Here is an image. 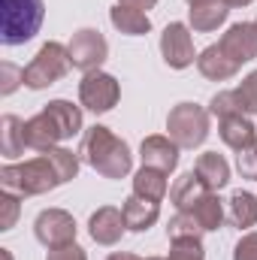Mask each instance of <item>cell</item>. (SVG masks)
<instances>
[{
    "instance_id": "60d3db41",
    "label": "cell",
    "mask_w": 257,
    "mask_h": 260,
    "mask_svg": "<svg viewBox=\"0 0 257 260\" xmlns=\"http://www.w3.org/2000/svg\"><path fill=\"white\" fill-rule=\"evenodd\" d=\"M254 24H257V18H254Z\"/></svg>"
},
{
    "instance_id": "30bf717a",
    "label": "cell",
    "mask_w": 257,
    "mask_h": 260,
    "mask_svg": "<svg viewBox=\"0 0 257 260\" xmlns=\"http://www.w3.org/2000/svg\"><path fill=\"white\" fill-rule=\"evenodd\" d=\"M236 64H248L257 58V24L254 21H239V24H230L227 34L221 37L218 43Z\"/></svg>"
},
{
    "instance_id": "52a82bcc",
    "label": "cell",
    "mask_w": 257,
    "mask_h": 260,
    "mask_svg": "<svg viewBox=\"0 0 257 260\" xmlns=\"http://www.w3.org/2000/svg\"><path fill=\"white\" fill-rule=\"evenodd\" d=\"M70 58H73V67L82 70V73H91V70H100V64L109 58V43L100 30L94 27H82L73 34L70 40Z\"/></svg>"
},
{
    "instance_id": "44dd1931",
    "label": "cell",
    "mask_w": 257,
    "mask_h": 260,
    "mask_svg": "<svg viewBox=\"0 0 257 260\" xmlns=\"http://www.w3.org/2000/svg\"><path fill=\"white\" fill-rule=\"evenodd\" d=\"M109 21L115 30H121L124 37H142L151 30V18L148 12H139V9H130V6H112L109 9Z\"/></svg>"
},
{
    "instance_id": "d6986e66",
    "label": "cell",
    "mask_w": 257,
    "mask_h": 260,
    "mask_svg": "<svg viewBox=\"0 0 257 260\" xmlns=\"http://www.w3.org/2000/svg\"><path fill=\"white\" fill-rule=\"evenodd\" d=\"M194 173L209 185V191H221V188L230 182V164H227L224 154H218V151H206V154H200Z\"/></svg>"
},
{
    "instance_id": "5bb4252c",
    "label": "cell",
    "mask_w": 257,
    "mask_h": 260,
    "mask_svg": "<svg viewBox=\"0 0 257 260\" xmlns=\"http://www.w3.org/2000/svg\"><path fill=\"white\" fill-rule=\"evenodd\" d=\"M121 212H124L127 230L145 233V230H151V227L157 224V218H160V203L145 200V197H139V194H130L127 200H124V206H121Z\"/></svg>"
},
{
    "instance_id": "603a6c76",
    "label": "cell",
    "mask_w": 257,
    "mask_h": 260,
    "mask_svg": "<svg viewBox=\"0 0 257 260\" xmlns=\"http://www.w3.org/2000/svg\"><path fill=\"white\" fill-rule=\"evenodd\" d=\"M43 109H46V112L52 115V121L61 127L64 139L76 136V133L82 130V109H79V106H73L70 100H52V103H46Z\"/></svg>"
},
{
    "instance_id": "f546056e",
    "label": "cell",
    "mask_w": 257,
    "mask_h": 260,
    "mask_svg": "<svg viewBox=\"0 0 257 260\" xmlns=\"http://www.w3.org/2000/svg\"><path fill=\"white\" fill-rule=\"evenodd\" d=\"M239 112V106H236V97H233V91H221V94H215L212 97V103H209V115L212 118H230V115H236Z\"/></svg>"
},
{
    "instance_id": "277c9868",
    "label": "cell",
    "mask_w": 257,
    "mask_h": 260,
    "mask_svg": "<svg viewBox=\"0 0 257 260\" xmlns=\"http://www.w3.org/2000/svg\"><path fill=\"white\" fill-rule=\"evenodd\" d=\"M70 70H73L70 49L52 40V43H46V46L34 55L30 64L24 67V85H27L30 91H43V88L61 82Z\"/></svg>"
},
{
    "instance_id": "ac0fdd59",
    "label": "cell",
    "mask_w": 257,
    "mask_h": 260,
    "mask_svg": "<svg viewBox=\"0 0 257 260\" xmlns=\"http://www.w3.org/2000/svg\"><path fill=\"white\" fill-rule=\"evenodd\" d=\"M212 191H209V185L197 176V173H185L173 188H170V200H173V206L179 209V212H188V209H194L203 197H209Z\"/></svg>"
},
{
    "instance_id": "d590c367",
    "label": "cell",
    "mask_w": 257,
    "mask_h": 260,
    "mask_svg": "<svg viewBox=\"0 0 257 260\" xmlns=\"http://www.w3.org/2000/svg\"><path fill=\"white\" fill-rule=\"evenodd\" d=\"M106 260H142V257H136V254H130V251H115V254H109Z\"/></svg>"
},
{
    "instance_id": "ffe728a7",
    "label": "cell",
    "mask_w": 257,
    "mask_h": 260,
    "mask_svg": "<svg viewBox=\"0 0 257 260\" xmlns=\"http://www.w3.org/2000/svg\"><path fill=\"white\" fill-rule=\"evenodd\" d=\"M27 139H24V121L18 115H3L0 118V154L3 157H18L24 154Z\"/></svg>"
},
{
    "instance_id": "ab89813d",
    "label": "cell",
    "mask_w": 257,
    "mask_h": 260,
    "mask_svg": "<svg viewBox=\"0 0 257 260\" xmlns=\"http://www.w3.org/2000/svg\"><path fill=\"white\" fill-rule=\"evenodd\" d=\"M188 3H200V0H188Z\"/></svg>"
},
{
    "instance_id": "4fadbf2b",
    "label": "cell",
    "mask_w": 257,
    "mask_h": 260,
    "mask_svg": "<svg viewBox=\"0 0 257 260\" xmlns=\"http://www.w3.org/2000/svg\"><path fill=\"white\" fill-rule=\"evenodd\" d=\"M24 139H27V148H34V151H49V148H55V145L64 139V133H61V127L52 121V115L43 109V112H37L34 118L24 121Z\"/></svg>"
},
{
    "instance_id": "484cf974",
    "label": "cell",
    "mask_w": 257,
    "mask_h": 260,
    "mask_svg": "<svg viewBox=\"0 0 257 260\" xmlns=\"http://www.w3.org/2000/svg\"><path fill=\"white\" fill-rule=\"evenodd\" d=\"M206 230L200 227V221L194 218V212H176V218H170L167 224V236L170 242H179V239H200Z\"/></svg>"
},
{
    "instance_id": "7402d4cb",
    "label": "cell",
    "mask_w": 257,
    "mask_h": 260,
    "mask_svg": "<svg viewBox=\"0 0 257 260\" xmlns=\"http://www.w3.org/2000/svg\"><path fill=\"white\" fill-rule=\"evenodd\" d=\"M227 218L233 227L239 230H248L257 224V197L248 194V191H236L227 203Z\"/></svg>"
},
{
    "instance_id": "3957f363",
    "label": "cell",
    "mask_w": 257,
    "mask_h": 260,
    "mask_svg": "<svg viewBox=\"0 0 257 260\" xmlns=\"http://www.w3.org/2000/svg\"><path fill=\"white\" fill-rule=\"evenodd\" d=\"M46 18L43 0H0V40L3 46L30 43Z\"/></svg>"
},
{
    "instance_id": "7a4b0ae2",
    "label": "cell",
    "mask_w": 257,
    "mask_h": 260,
    "mask_svg": "<svg viewBox=\"0 0 257 260\" xmlns=\"http://www.w3.org/2000/svg\"><path fill=\"white\" fill-rule=\"evenodd\" d=\"M79 154L103 179H124L130 173V167H133L130 145L124 139H118L109 127H103V124H94L91 130H85Z\"/></svg>"
},
{
    "instance_id": "f1b7e54d",
    "label": "cell",
    "mask_w": 257,
    "mask_h": 260,
    "mask_svg": "<svg viewBox=\"0 0 257 260\" xmlns=\"http://www.w3.org/2000/svg\"><path fill=\"white\" fill-rule=\"evenodd\" d=\"M18 200H21V197L3 191V197H0V230H12V227H15L18 212H21V203H18Z\"/></svg>"
},
{
    "instance_id": "d6a6232c",
    "label": "cell",
    "mask_w": 257,
    "mask_h": 260,
    "mask_svg": "<svg viewBox=\"0 0 257 260\" xmlns=\"http://www.w3.org/2000/svg\"><path fill=\"white\" fill-rule=\"evenodd\" d=\"M233 260H257V233H245V236L236 242Z\"/></svg>"
},
{
    "instance_id": "cb8c5ba5",
    "label": "cell",
    "mask_w": 257,
    "mask_h": 260,
    "mask_svg": "<svg viewBox=\"0 0 257 260\" xmlns=\"http://www.w3.org/2000/svg\"><path fill=\"white\" fill-rule=\"evenodd\" d=\"M133 194L160 203V200L167 197V173L151 170V167H142V170L133 176Z\"/></svg>"
},
{
    "instance_id": "9a60e30c",
    "label": "cell",
    "mask_w": 257,
    "mask_h": 260,
    "mask_svg": "<svg viewBox=\"0 0 257 260\" xmlns=\"http://www.w3.org/2000/svg\"><path fill=\"white\" fill-rule=\"evenodd\" d=\"M197 70H200L206 79H212V82H227V79H233V76L239 73V64H236L221 46H206V49L197 55Z\"/></svg>"
},
{
    "instance_id": "74e56055",
    "label": "cell",
    "mask_w": 257,
    "mask_h": 260,
    "mask_svg": "<svg viewBox=\"0 0 257 260\" xmlns=\"http://www.w3.org/2000/svg\"><path fill=\"white\" fill-rule=\"evenodd\" d=\"M0 260H12V254H9V248H0Z\"/></svg>"
},
{
    "instance_id": "1f68e13d",
    "label": "cell",
    "mask_w": 257,
    "mask_h": 260,
    "mask_svg": "<svg viewBox=\"0 0 257 260\" xmlns=\"http://www.w3.org/2000/svg\"><path fill=\"white\" fill-rule=\"evenodd\" d=\"M236 170L242 173V179H257V142L236 151Z\"/></svg>"
},
{
    "instance_id": "4dcf8cb0",
    "label": "cell",
    "mask_w": 257,
    "mask_h": 260,
    "mask_svg": "<svg viewBox=\"0 0 257 260\" xmlns=\"http://www.w3.org/2000/svg\"><path fill=\"white\" fill-rule=\"evenodd\" d=\"M21 82H24V70H18V67L9 64V61L0 64V94H3V97H9Z\"/></svg>"
},
{
    "instance_id": "e575fe53",
    "label": "cell",
    "mask_w": 257,
    "mask_h": 260,
    "mask_svg": "<svg viewBox=\"0 0 257 260\" xmlns=\"http://www.w3.org/2000/svg\"><path fill=\"white\" fill-rule=\"evenodd\" d=\"M157 0H118V6H130V9H139V12H148L154 9Z\"/></svg>"
},
{
    "instance_id": "7c38bea8",
    "label": "cell",
    "mask_w": 257,
    "mask_h": 260,
    "mask_svg": "<svg viewBox=\"0 0 257 260\" xmlns=\"http://www.w3.org/2000/svg\"><path fill=\"white\" fill-rule=\"evenodd\" d=\"M127 230L124 224V212L115 206H100L91 218H88V233L97 245H115L121 239V233Z\"/></svg>"
},
{
    "instance_id": "f35d334b",
    "label": "cell",
    "mask_w": 257,
    "mask_h": 260,
    "mask_svg": "<svg viewBox=\"0 0 257 260\" xmlns=\"http://www.w3.org/2000/svg\"><path fill=\"white\" fill-rule=\"evenodd\" d=\"M145 260H167V257H145Z\"/></svg>"
},
{
    "instance_id": "8d00e7d4",
    "label": "cell",
    "mask_w": 257,
    "mask_h": 260,
    "mask_svg": "<svg viewBox=\"0 0 257 260\" xmlns=\"http://www.w3.org/2000/svg\"><path fill=\"white\" fill-rule=\"evenodd\" d=\"M224 3H227V6H248L251 0H224Z\"/></svg>"
},
{
    "instance_id": "2e32d148",
    "label": "cell",
    "mask_w": 257,
    "mask_h": 260,
    "mask_svg": "<svg viewBox=\"0 0 257 260\" xmlns=\"http://www.w3.org/2000/svg\"><path fill=\"white\" fill-rule=\"evenodd\" d=\"M227 12H230V6H227L224 0H200V3H191L188 21H191L194 30L212 34V30H218V27L227 21Z\"/></svg>"
},
{
    "instance_id": "e0dca14e",
    "label": "cell",
    "mask_w": 257,
    "mask_h": 260,
    "mask_svg": "<svg viewBox=\"0 0 257 260\" xmlns=\"http://www.w3.org/2000/svg\"><path fill=\"white\" fill-rule=\"evenodd\" d=\"M218 133H221L224 145H230L233 151H239V148L257 142V127L248 121V115H242V112H236L230 118H221L218 121Z\"/></svg>"
},
{
    "instance_id": "9c48e42d",
    "label": "cell",
    "mask_w": 257,
    "mask_h": 260,
    "mask_svg": "<svg viewBox=\"0 0 257 260\" xmlns=\"http://www.w3.org/2000/svg\"><path fill=\"white\" fill-rule=\"evenodd\" d=\"M160 55H164V61L173 67V70H185V67H191L194 61H197L188 24L170 21V24L164 27V34H160Z\"/></svg>"
},
{
    "instance_id": "4316f807",
    "label": "cell",
    "mask_w": 257,
    "mask_h": 260,
    "mask_svg": "<svg viewBox=\"0 0 257 260\" xmlns=\"http://www.w3.org/2000/svg\"><path fill=\"white\" fill-rule=\"evenodd\" d=\"M233 97L242 115H257V70L242 79L239 88H233Z\"/></svg>"
},
{
    "instance_id": "6da1fadb",
    "label": "cell",
    "mask_w": 257,
    "mask_h": 260,
    "mask_svg": "<svg viewBox=\"0 0 257 260\" xmlns=\"http://www.w3.org/2000/svg\"><path fill=\"white\" fill-rule=\"evenodd\" d=\"M76 176H79V154L55 145L34 160L6 164L0 170V188L15 197H40L73 182Z\"/></svg>"
},
{
    "instance_id": "8992f818",
    "label": "cell",
    "mask_w": 257,
    "mask_h": 260,
    "mask_svg": "<svg viewBox=\"0 0 257 260\" xmlns=\"http://www.w3.org/2000/svg\"><path fill=\"white\" fill-rule=\"evenodd\" d=\"M118 97H121L118 79L109 76V73H103V70H91L79 82V100H82V106L91 109V112H97V115L109 112L118 103Z\"/></svg>"
},
{
    "instance_id": "836d02e7",
    "label": "cell",
    "mask_w": 257,
    "mask_h": 260,
    "mask_svg": "<svg viewBox=\"0 0 257 260\" xmlns=\"http://www.w3.org/2000/svg\"><path fill=\"white\" fill-rule=\"evenodd\" d=\"M46 260H88L85 248H79L76 242H70L64 248H49V257Z\"/></svg>"
},
{
    "instance_id": "5b68a950",
    "label": "cell",
    "mask_w": 257,
    "mask_h": 260,
    "mask_svg": "<svg viewBox=\"0 0 257 260\" xmlns=\"http://www.w3.org/2000/svg\"><path fill=\"white\" fill-rule=\"evenodd\" d=\"M209 109L197 106V103H179L170 109L167 115V130L170 139L179 148H200L209 136Z\"/></svg>"
},
{
    "instance_id": "d4e9b609",
    "label": "cell",
    "mask_w": 257,
    "mask_h": 260,
    "mask_svg": "<svg viewBox=\"0 0 257 260\" xmlns=\"http://www.w3.org/2000/svg\"><path fill=\"white\" fill-rule=\"evenodd\" d=\"M188 212H194V218L200 221V227L206 230V233H212V230H218L221 224H224V203L218 200V194L212 191L209 197H203L194 209H188Z\"/></svg>"
},
{
    "instance_id": "83f0119b",
    "label": "cell",
    "mask_w": 257,
    "mask_h": 260,
    "mask_svg": "<svg viewBox=\"0 0 257 260\" xmlns=\"http://www.w3.org/2000/svg\"><path fill=\"white\" fill-rule=\"evenodd\" d=\"M167 260H206L203 242L200 239H179V242H173Z\"/></svg>"
},
{
    "instance_id": "ba28073f",
    "label": "cell",
    "mask_w": 257,
    "mask_h": 260,
    "mask_svg": "<svg viewBox=\"0 0 257 260\" xmlns=\"http://www.w3.org/2000/svg\"><path fill=\"white\" fill-rule=\"evenodd\" d=\"M76 221L64 209H43L34 221V233L46 248H64L70 242H76Z\"/></svg>"
},
{
    "instance_id": "8fae6325",
    "label": "cell",
    "mask_w": 257,
    "mask_h": 260,
    "mask_svg": "<svg viewBox=\"0 0 257 260\" xmlns=\"http://www.w3.org/2000/svg\"><path fill=\"white\" fill-rule=\"evenodd\" d=\"M139 157H142V167H151V170H160V173H173L179 167V145L170 139V136H145L142 145H139Z\"/></svg>"
}]
</instances>
